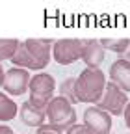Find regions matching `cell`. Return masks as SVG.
Listing matches in <instances>:
<instances>
[{"label":"cell","mask_w":130,"mask_h":134,"mask_svg":"<svg viewBox=\"0 0 130 134\" xmlns=\"http://www.w3.org/2000/svg\"><path fill=\"white\" fill-rule=\"evenodd\" d=\"M54 41L52 39H37L30 37L21 41L15 54L11 56V63H15L21 69L30 71H41L50 63V50Z\"/></svg>","instance_id":"6da1fadb"},{"label":"cell","mask_w":130,"mask_h":134,"mask_svg":"<svg viewBox=\"0 0 130 134\" xmlns=\"http://www.w3.org/2000/svg\"><path fill=\"white\" fill-rule=\"evenodd\" d=\"M106 86V76L101 69H84L76 76V99L82 103H99Z\"/></svg>","instance_id":"7a4b0ae2"},{"label":"cell","mask_w":130,"mask_h":134,"mask_svg":"<svg viewBox=\"0 0 130 134\" xmlns=\"http://www.w3.org/2000/svg\"><path fill=\"white\" fill-rule=\"evenodd\" d=\"M45 114H46L48 125L56 127L58 130H67L71 125L76 123V110L73 108V104L69 100L63 99L61 95L50 99V103L45 108Z\"/></svg>","instance_id":"3957f363"},{"label":"cell","mask_w":130,"mask_h":134,"mask_svg":"<svg viewBox=\"0 0 130 134\" xmlns=\"http://www.w3.org/2000/svg\"><path fill=\"white\" fill-rule=\"evenodd\" d=\"M54 90H56V80H54L52 75L39 73L36 76H32L30 84H28V91H30L28 103L36 108L45 110L46 104L50 103L52 95H54Z\"/></svg>","instance_id":"277c9868"},{"label":"cell","mask_w":130,"mask_h":134,"mask_svg":"<svg viewBox=\"0 0 130 134\" xmlns=\"http://www.w3.org/2000/svg\"><path fill=\"white\" fill-rule=\"evenodd\" d=\"M84 45H86V39H78V37H67V39L54 41L52 56H54L56 63H60V65H71L78 60H82Z\"/></svg>","instance_id":"5b68a950"},{"label":"cell","mask_w":130,"mask_h":134,"mask_svg":"<svg viewBox=\"0 0 130 134\" xmlns=\"http://www.w3.org/2000/svg\"><path fill=\"white\" fill-rule=\"evenodd\" d=\"M99 106L97 108H101L111 115H121L125 106L128 104V97L125 91H121L113 82H108L106 86H104V91H102V97L99 99V103H97Z\"/></svg>","instance_id":"8992f818"},{"label":"cell","mask_w":130,"mask_h":134,"mask_svg":"<svg viewBox=\"0 0 130 134\" xmlns=\"http://www.w3.org/2000/svg\"><path fill=\"white\" fill-rule=\"evenodd\" d=\"M28 84H30V75L26 69H21V67H13V69L4 73V82H2V88L6 90V93L13 95V97H19L24 95L28 90Z\"/></svg>","instance_id":"52a82bcc"},{"label":"cell","mask_w":130,"mask_h":134,"mask_svg":"<svg viewBox=\"0 0 130 134\" xmlns=\"http://www.w3.org/2000/svg\"><path fill=\"white\" fill-rule=\"evenodd\" d=\"M84 125L95 134H110L111 130V115L97 106H89L84 112Z\"/></svg>","instance_id":"ba28073f"},{"label":"cell","mask_w":130,"mask_h":134,"mask_svg":"<svg viewBox=\"0 0 130 134\" xmlns=\"http://www.w3.org/2000/svg\"><path fill=\"white\" fill-rule=\"evenodd\" d=\"M110 82H113L121 91H130V62L126 60H115L110 67Z\"/></svg>","instance_id":"9c48e42d"},{"label":"cell","mask_w":130,"mask_h":134,"mask_svg":"<svg viewBox=\"0 0 130 134\" xmlns=\"http://www.w3.org/2000/svg\"><path fill=\"white\" fill-rule=\"evenodd\" d=\"M82 60L86 62L87 69H101V63L104 62V48L99 39H86Z\"/></svg>","instance_id":"30bf717a"},{"label":"cell","mask_w":130,"mask_h":134,"mask_svg":"<svg viewBox=\"0 0 130 134\" xmlns=\"http://www.w3.org/2000/svg\"><path fill=\"white\" fill-rule=\"evenodd\" d=\"M21 117H22L24 125H28V127H36V129L41 127V125H45V121H46V114H45V110L32 106L30 103H24V104L21 106Z\"/></svg>","instance_id":"8fae6325"},{"label":"cell","mask_w":130,"mask_h":134,"mask_svg":"<svg viewBox=\"0 0 130 134\" xmlns=\"http://www.w3.org/2000/svg\"><path fill=\"white\" fill-rule=\"evenodd\" d=\"M17 112H19L17 103H15L11 97H8L6 93L0 91V121H11V119H15Z\"/></svg>","instance_id":"7c38bea8"},{"label":"cell","mask_w":130,"mask_h":134,"mask_svg":"<svg viewBox=\"0 0 130 134\" xmlns=\"http://www.w3.org/2000/svg\"><path fill=\"white\" fill-rule=\"evenodd\" d=\"M104 50H111V52H117L119 56L130 47V39L128 37H119V39H111V37H102L99 39Z\"/></svg>","instance_id":"4fadbf2b"},{"label":"cell","mask_w":130,"mask_h":134,"mask_svg":"<svg viewBox=\"0 0 130 134\" xmlns=\"http://www.w3.org/2000/svg\"><path fill=\"white\" fill-rule=\"evenodd\" d=\"M60 93L63 99H67L71 104H76L78 99H76V78L71 76V78H65L60 86Z\"/></svg>","instance_id":"5bb4252c"},{"label":"cell","mask_w":130,"mask_h":134,"mask_svg":"<svg viewBox=\"0 0 130 134\" xmlns=\"http://www.w3.org/2000/svg\"><path fill=\"white\" fill-rule=\"evenodd\" d=\"M19 39H8V37H0V62L4 60H11V56L15 54V50L19 47Z\"/></svg>","instance_id":"9a60e30c"},{"label":"cell","mask_w":130,"mask_h":134,"mask_svg":"<svg viewBox=\"0 0 130 134\" xmlns=\"http://www.w3.org/2000/svg\"><path fill=\"white\" fill-rule=\"evenodd\" d=\"M65 134H95L93 130H89L86 125H71L67 130H65Z\"/></svg>","instance_id":"2e32d148"},{"label":"cell","mask_w":130,"mask_h":134,"mask_svg":"<svg viewBox=\"0 0 130 134\" xmlns=\"http://www.w3.org/2000/svg\"><path fill=\"white\" fill-rule=\"evenodd\" d=\"M36 134H61V130H58L56 127L48 125V123H45V125L37 127V132H36Z\"/></svg>","instance_id":"e0dca14e"},{"label":"cell","mask_w":130,"mask_h":134,"mask_svg":"<svg viewBox=\"0 0 130 134\" xmlns=\"http://www.w3.org/2000/svg\"><path fill=\"white\" fill-rule=\"evenodd\" d=\"M123 115H125V125L130 129V103L125 106V110H123Z\"/></svg>","instance_id":"ac0fdd59"},{"label":"cell","mask_w":130,"mask_h":134,"mask_svg":"<svg viewBox=\"0 0 130 134\" xmlns=\"http://www.w3.org/2000/svg\"><path fill=\"white\" fill-rule=\"evenodd\" d=\"M0 134H13V130L8 125H0Z\"/></svg>","instance_id":"d6986e66"},{"label":"cell","mask_w":130,"mask_h":134,"mask_svg":"<svg viewBox=\"0 0 130 134\" xmlns=\"http://www.w3.org/2000/svg\"><path fill=\"white\" fill-rule=\"evenodd\" d=\"M121 60H126V62H130V47L125 50V52L121 54Z\"/></svg>","instance_id":"ffe728a7"},{"label":"cell","mask_w":130,"mask_h":134,"mask_svg":"<svg viewBox=\"0 0 130 134\" xmlns=\"http://www.w3.org/2000/svg\"><path fill=\"white\" fill-rule=\"evenodd\" d=\"M4 69H2V65H0V88H2V82H4Z\"/></svg>","instance_id":"44dd1931"}]
</instances>
